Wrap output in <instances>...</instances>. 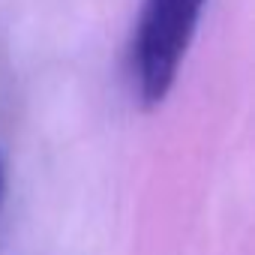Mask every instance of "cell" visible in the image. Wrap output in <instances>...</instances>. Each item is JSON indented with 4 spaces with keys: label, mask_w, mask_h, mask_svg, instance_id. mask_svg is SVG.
Returning <instances> with one entry per match:
<instances>
[{
    "label": "cell",
    "mask_w": 255,
    "mask_h": 255,
    "mask_svg": "<svg viewBox=\"0 0 255 255\" xmlns=\"http://www.w3.org/2000/svg\"><path fill=\"white\" fill-rule=\"evenodd\" d=\"M0 201H3V165H0Z\"/></svg>",
    "instance_id": "7a4b0ae2"
},
{
    "label": "cell",
    "mask_w": 255,
    "mask_h": 255,
    "mask_svg": "<svg viewBox=\"0 0 255 255\" xmlns=\"http://www.w3.org/2000/svg\"><path fill=\"white\" fill-rule=\"evenodd\" d=\"M204 3L207 0H144L135 36V81L147 108L171 93Z\"/></svg>",
    "instance_id": "6da1fadb"
}]
</instances>
